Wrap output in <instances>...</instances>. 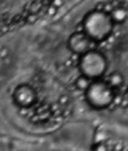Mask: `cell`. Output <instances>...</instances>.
Here are the masks:
<instances>
[{"mask_svg":"<svg viewBox=\"0 0 128 151\" xmlns=\"http://www.w3.org/2000/svg\"><path fill=\"white\" fill-rule=\"evenodd\" d=\"M110 16L114 22H123L127 18V12L123 9H114L110 12Z\"/></svg>","mask_w":128,"mask_h":151,"instance_id":"ba28073f","label":"cell"},{"mask_svg":"<svg viewBox=\"0 0 128 151\" xmlns=\"http://www.w3.org/2000/svg\"><path fill=\"white\" fill-rule=\"evenodd\" d=\"M85 98L88 102L92 105V107L102 109L108 107L114 98L113 87L107 81H100L94 80L89 88L85 91Z\"/></svg>","mask_w":128,"mask_h":151,"instance_id":"3957f363","label":"cell"},{"mask_svg":"<svg viewBox=\"0 0 128 151\" xmlns=\"http://www.w3.org/2000/svg\"><path fill=\"white\" fill-rule=\"evenodd\" d=\"M92 82H93L92 79H89L88 76H85V75L82 74L79 78H77V80L75 82V86L81 91H87L89 88V86L92 85Z\"/></svg>","mask_w":128,"mask_h":151,"instance_id":"52a82bcc","label":"cell"},{"mask_svg":"<svg viewBox=\"0 0 128 151\" xmlns=\"http://www.w3.org/2000/svg\"><path fill=\"white\" fill-rule=\"evenodd\" d=\"M56 10H57V7L52 6V7L49 10V14H55V13H56Z\"/></svg>","mask_w":128,"mask_h":151,"instance_id":"30bf717a","label":"cell"},{"mask_svg":"<svg viewBox=\"0 0 128 151\" xmlns=\"http://www.w3.org/2000/svg\"><path fill=\"white\" fill-rule=\"evenodd\" d=\"M107 65L108 63L104 55L99 52L96 49L83 54L79 60L82 74L92 80H100L107 70Z\"/></svg>","mask_w":128,"mask_h":151,"instance_id":"7a4b0ae2","label":"cell"},{"mask_svg":"<svg viewBox=\"0 0 128 151\" xmlns=\"http://www.w3.org/2000/svg\"><path fill=\"white\" fill-rule=\"evenodd\" d=\"M107 82L113 87V88H119L120 86H122L123 83V76L122 74H120L119 71H114L112 73L108 79H107Z\"/></svg>","mask_w":128,"mask_h":151,"instance_id":"8992f818","label":"cell"},{"mask_svg":"<svg viewBox=\"0 0 128 151\" xmlns=\"http://www.w3.org/2000/svg\"><path fill=\"white\" fill-rule=\"evenodd\" d=\"M14 102L21 108H29L36 102V92L29 85H20L13 92Z\"/></svg>","mask_w":128,"mask_h":151,"instance_id":"5b68a950","label":"cell"},{"mask_svg":"<svg viewBox=\"0 0 128 151\" xmlns=\"http://www.w3.org/2000/svg\"><path fill=\"white\" fill-rule=\"evenodd\" d=\"M63 5V0H54V3H52V6H55V7H61Z\"/></svg>","mask_w":128,"mask_h":151,"instance_id":"9c48e42d","label":"cell"},{"mask_svg":"<svg viewBox=\"0 0 128 151\" xmlns=\"http://www.w3.org/2000/svg\"><path fill=\"white\" fill-rule=\"evenodd\" d=\"M113 18L110 13L106 11L95 10L89 12L84 18L83 29L84 32L90 36L96 42L104 41L112 32L113 27Z\"/></svg>","mask_w":128,"mask_h":151,"instance_id":"6da1fadb","label":"cell"},{"mask_svg":"<svg viewBox=\"0 0 128 151\" xmlns=\"http://www.w3.org/2000/svg\"><path fill=\"white\" fill-rule=\"evenodd\" d=\"M69 48L71 51L83 55L88 51L95 50L96 49V41L93 40L90 36H88L85 32L82 31H76L74 35L70 36L69 38Z\"/></svg>","mask_w":128,"mask_h":151,"instance_id":"277c9868","label":"cell"}]
</instances>
